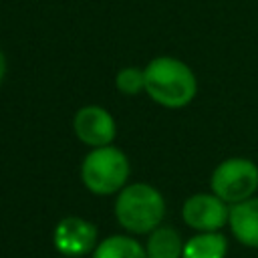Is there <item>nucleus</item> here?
Returning <instances> with one entry per match:
<instances>
[{
    "instance_id": "5",
    "label": "nucleus",
    "mask_w": 258,
    "mask_h": 258,
    "mask_svg": "<svg viewBox=\"0 0 258 258\" xmlns=\"http://www.w3.org/2000/svg\"><path fill=\"white\" fill-rule=\"evenodd\" d=\"M73 131L89 147L111 145L117 135V125L113 115L99 105H85L75 113Z\"/></svg>"
},
{
    "instance_id": "9",
    "label": "nucleus",
    "mask_w": 258,
    "mask_h": 258,
    "mask_svg": "<svg viewBox=\"0 0 258 258\" xmlns=\"http://www.w3.org/2000/svg\"><path fill=\"white\" fill-rule=\"evenodd\" d=\"M228 240L218 232H204L189 238L183 246V258H224Z\"/></svg>"
},
{
    "instance_id": "1",
    "label": "nucleus",
    "mask_w": 258,
    "mask_h": 258,
    "mask_svg": "<svg viewBox=\"0 0 258 258\" xmlns=\"http://www.w3.org/2000/svg\"><path fill=\"white\" fill-rule=\"evenodd\" d=\"M145 93L151 101L167 109H181L189 105L198 93V79L194 71L175 56H155L145 69Z\"/></svg>"
},
{
    "instance_id": "10",
    "label": "nucleus",
    "mask_w": 258,
    "mask_h": 258,
    "mask_svg": "<svg viewBox=\"0 0 258 258\" xmlns=\"http://www.w3.org/2000/svg\"><path fill=\"white\" fill-rule=\"evenodd\" d=\"M147 258H181L183 242L173 228H155L147 240Z\"/></svg>"
},
{
    "instance_id": "8",
    "label": "nucleus",
    "mask_w": 258,
    "mask_h": 258,
    "mask_svg": "<svg viewBox=\"0 0 258 258\" xmlns=\"http://www.w3.org/2000/svg\"><path fill=\"white\" fill-rule=\"evenodd\" d=\"M228 224L244 246L258 248V198H248L230 208Z\"/></svg>"
},
{
    "instance_id": "13",
    "label": "nucleus",
    "mask_w": 258,
    "mask_h": 258,
    "mask_svg": "<svg viewBox=\"0 0 258 258\" xmlns=\"http://www.w3.org/2000/svg\"><path fill=\"white\" fill-rule=\"evenodd\" d=\"M6 56H4V52H2V48H0V83L4 81V77H6Z\"/></svg>"
},
{
    "instance_id": "6",
    "label": "nucleus",
    "mask_w": 258,
    "mask_h": 258,
    "mask_svg": "<svg viewBox=\"0 0 258 258\" xmlns=\"http://www.w3.org/2000/svg\"><path fill=\"white\" fill-rule=\"evenodd\" d=\"M181 214L185 224L200 232H216L230 218L226 202L220 200L216 194H196L187 198Z\"/></svg>"
},
{
    "instance_id": "12",
    "label": "nucleus",
    "mask_w": 258,
    "mask_h": 258,
    "mask_svg": "<svg viewBox=\"0 0 258 258\" xmlns=\"http://www.w3.org/2000/svg\"><path fill=\"white\" fill-rule=\"evenodd\" d=\"M115 87L123 95H137L145 91V75L143 69L137 67H125L115 75Z\"/></svg>"
},
{
    "instance_id": "4",
    "label": "nucleus",
    "mask_w": 258,
    "mask_h": 258,
    "mask_svg": "<svg viewBox=\"0 0 258 258\" xmlns=\"http://www.w3.org/2000/svg\"><path fill=\"white\" fill-rule=\"evenodd\" d=\"M212 194H216L226 204H238L258 189V165L246 157L224 159L212 173L210 179Z\"/></svg>"
},
{
    "instance_id": "7",
    "label": "nucleus",
    "mask_w": 258,
    "mask_h": 258,
    "mask_svg": "<svg viewBox=\"0 0 258 258\" xmlns=\"http://www.w3.org/2000/svg\"><path fill=\"white\" fill-rule=\"evenodd\" d=\"M97 240V228L77 216L64 218L54 228V246L67 256H81L93 250Z\"/></svg>"
},
{
    "instance_id": "3",
    "label": "nucleus",
    "mask_w": 258,
    "mask_h": 258,
    "mask_svg": "<svg viewBox=\"0 0 258 258\" xmlns=\"http://www.w3.org/2000/svg\"><path fill=\"white\" fill-rule=\"evenodd\" d=\"M129 177L127 155L113 145L93 147L81 165V179L85 187L97 196H109L123 189Z\"/></svg>"
},
{
    "instance_id": "11",
    "label": "nucleus",
    "mask_w": 258,
    "mask_h": 258,
    "mask_svg": "<svg viewBox=\"0 0 258 258\" xmlns=\"http://www.w3.org/2000/svg\"><path fill=\"white\" fill-rule=\"evenodd\" d=\"M93 258H147V252L129 236H111L95 248Z\"/></svg>"
},
{
    "instance_id": "2",
    "label": "nucleus",
    "mask_w": 258,
    "mask_h": 258,
    "mask_svg": "<svg viewBox=\"0 0 258 258\" xmlns=\"http://www.w3.org/2000/svg\"><path fill=\"white\" fill-rule=\"evenodd\" d=\"M115 216L117 222L133 234L153 232L165 216L163 196L149 183L127 185L117 196Z\"/></svg>"
}]
</instances>
